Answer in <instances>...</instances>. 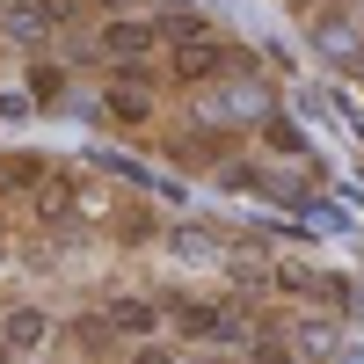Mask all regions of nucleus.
I'll use <instances>...</instances> for the list:
<instances>
[{
	"mask_svg": "<svg viewBox=\"0 0 364 364\" xmlns=\"http://www.w3.org/2000/svg\"><path fill=\"white\" fill-rule=\"evenodd\" d=\"M139 80L146 73H124V80L109 87V117H117V124H146V117H154V95H146Z\"/></svg>",
	"mask_w": 364,
	"mask_h": 364,
	"instance_id": "nucleus-5",
	"label": "nucleus"
},
{
	"mask_svg": "<svg viewBox=\"0 0 364 364\" xmlns=\"http://www.w3.org/2000/svg\"><path fill=\"white\" fill-rule=\"evenodd\" d=\"M248 357H255V364H299V350H291L284 328H255V336H248Z\"/></svg>",
	"mask_w": 364,
	"mask_h": 364,
	"instance_id": "nucleus-8",
	"label": "nucleus"
},
{
	"mask_svg": "<svg viewBox=\"0 0 364 364\" xmlns=\"http://www.w3.org/2000/svg\"><path fill=\"white\" fill-rule=\"evenodd\" d=\"M175 328H182V336H197V343H226V336H240V321H233L226 306H204V299H175Z\"/></svg>",
	"mask_w": 364,
	"mask_h": 364,
	"instance_id": "nucleus-1",
	"label": "nucleus"
},
{
	"mask_svg": "<svg viewBox=\"0 0 364 364\" xmlns=\"http://www.w3.org/2000/svg\"><path fill=\"white\" fill-rule=\"evenodd\" d=\"M219 66H226V51L211 44V37H197V44H175V80H219Z\"/></svg>",
	"mask_w": 364,
	"mask_h": 364,
	"instance_id": "nucleus-4",
	"label": "nucleus"
},
{
	"mask_svg": "<svg viewBox=\"0 0 364 364\" xmlns=\"http://www.w3.org/2000/svg\"><path fill=\"white\" fill-rule=\"evenodd\" d=\"M262 146L284 154V161H306V132H299L291 117H262Z\"/></svg>",
	"mask_w": 364,
	"mask_h": 364,
	"instance_id": "nucleus-7",
	"label": "nucleus"
},
{
	"mask_svg": "<svg viewBox=\"0 0 364 364\" xmlns=\"http://www.w3.org/2000/svg\"><path fill=\"white\" fill-rule=\"evenodd\" d=\"M58 80H66L58 66H37V73H29V95H37V102H58Z\"/></svg>",
	"mask_w": 364,
	"mask_h": 364,
	"instance_id": "nucleus-9",
	"label": "nucleus"
},
{
	"mask_svg": "<svg viewBox=\"0 0 364 364\" xmlns=\"http://www.w3.org/2000/svg\"><path fill=\"white\" fill-rule=\"evenodd\" d=\"M154 44H161V22H109L102 29V51L109 58H146Z\"/></svg>",
	"mask_w": 364,
	"mask_h": 364,
	"instance_id": "nucleus-3",
	"label": "nucleus"
},
{
	"mask_svg": "<svg viewBox=\"0 0 364 364\" xmlns=\"http://www.w3.org/2000/svg\"><path fill=\"white\" fill-rule=\"evenodd\" d=\"M132 364H182V357H175V350H154V343H146V350H139Z\"/></svg>",
	"mask_w": 364,
	"mask_h": 364,
	"instance_id": "nucleus-11",
	"label": "nucleus"
},
{
	"mask_svg": "<svg viewBox=\"0 0 364 364\" xmlns=\"http://www.w3.org/2000/svg\"><path fill=\"white\" fill-rule=\"evenodd\" d=\"M29 8H37V15H44V22H73V15H80V8H87V0H29Z\"/></svg>",
	"mask_w": 364,
	"mask_h": 364,
	"instance_id": "nucleus-10",
	"label": "nucleus"
},
{
	"mask_svg": "<svg viewBox=\"0 0 364 364\" xmlns=\"http://www.w3.org/2000/svg\"><path fill=\"white\" fill-rule=\"evenodd\" d=\"M109 328H117V336H154V328H161V306H154V299H117V306H109Z\"/></svg>",
	"mask_w": 364,
	"mask_h": 364,
	"instance_id": "nucleus-6",
	"label": "nucleus"
},
{
	"mask_svg": "<svg viewBox=\"0 0 364 364\" xmlns=\"http://www.w3.org/2000/svg\"><path fill=\"white\" fill-rule=\"evenodd\" d=\"M0 343H8V357L15 350H44L51 343V314L44 306H8L0 314Z\"/></svg>",
	"mask_w": 364,
	"mask_h": 364,
	"instance_id": "nucleus-2",
	"label": "nucleus"
},
{
	"mask_svg": "<svg viewBox=\"0 0 364 364\" xmlns=\"http://www.w3.org/2000/svg\"><path fill=\"white\" fill-rule=\"evenodd\" d=\"M0 364H8V343H0Z\"/></svg>",
	"mask_w": 364,
	"mask_h": 364,
	"instance_id": "nucleus-12",
	"label": "nucleus"
}]
</instances>
